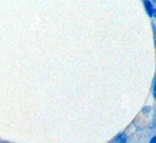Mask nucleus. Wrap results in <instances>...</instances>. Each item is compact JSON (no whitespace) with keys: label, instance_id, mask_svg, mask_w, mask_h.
Instances as JSON below:
<instances>
[{"label":"nucleus","instance_id":"obj_3","mask_svg":"<svg viewBox=\"0 0 156 143\" xmlns=\"http://www.w3.org/2000/svg\"><path fill=\"white\" fill-rule=\"evenodd\" d=\"M151 110V108L149 107H145L143 109V113H149Z\"/></svg>","mask_w":156,"mask_h":143},{"label":"nucleus","instance_id":"obj_2","mask_svg":"<svg viewBox=\"0 0 156 143\" xmlns=\"http://www.w3.org/2000/svg\"><path fill=\"white\" fill-rule=\"evenodd\" d=\"M116 143H126L127 142V136L123 133H121L119 136H117L115 139Z\"/></svg>","mask_w":156,"mask_h":143},{"label":"nucleus","instance_id":"obj_1","mask_svg":"<svg viewBox=\"0 0 156 143\" xmlns=\"http://www.w3.org/2000/svg\"><path fill=\"white\" fill-rule=\"evenodd\" d=\"M145 5V8L146 9V12H147L148 15L150 17H152L153 15V14H155V9L153 8V6L152 5L150 1H148V0H146V1L143 2Z\"/></svg>","mask_w":156,"mask_h":143},{"label":"nucleus","instance_id":"obj_4","mask_svg":"<svg viewBox=\"0 0 156 143\" xmlns=\"http://www.w3.org/2000/svg\"><path fill=\"white\" fill-rule=\"evenodd\" d=\"M149 143H156V137H155V136H154V137L152 138V139H151Z\"/></svg>","mask_w":156,"mask_h":143}]
</instances>
